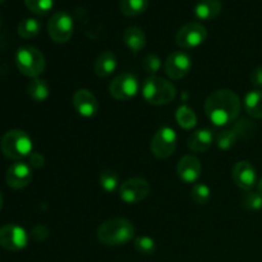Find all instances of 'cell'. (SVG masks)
<instances>
[{
	"instance_id": "6da1fadb",
	"label": "cell",
	"mask_w": 262,
	"mask_h": 262,
	"mask_svg": "<svg viewBox=\"0 0 262 262\" xmlns=\"http://www.w3.org/2000/svg\"><path fill=\"white\" fill-rule=\"evenodd\" d=\"M242 104L237 94L228 89H220L211 92L205 101L207 118L216 127H224L234 122L241 114Z\"/></svg>"
},
{
	"instance_id": "7a4b0ae2",
	"label": "cell",
	"mask_w": 262,
	"mask_h": 262,
	"mask_svg": "<svg viewBox=\"0 0 262 262\" xmlns=\"http://www.w3.org/2000/svg\"><path fill=\"white\" fill-rule=\"evenodd\" d=\"M136 228L125 217H113L102 223L97 229V239L105 246L118 247L129 243L135 238Z\"/></svg>"
},
{
	"instance_id": "3957f363",
	"label": "cell",
	"mask_w": 262,
	"mask_h": 262,
	"mask_svg": "<svg viewBox=\"0 0 262 262\" xmlns=\"http://www.w3.org/2000/svg\"><path fill=\"white\" fill-rule=\"evenodd\" d=\"M176 87L168 79L159 76H150L142 84V96L148 104L166 105L176 99Z\"/></svg>"
},
{
	"instance_id": "277c9868",
	"label": "cell",
	"mask_w": 262,
	"mask_h": 262,
	"mask_svg": "<svg viewBox=\"0 0 262 262\" xmlns=\"http://www.w3.org/2000/svg\"><path fill=\"white\" fill-rule=\"evenodd\" d=\"M2 152L12 160H22L32 154V140L22 129H10L2 137Z\"/></svg>"
},
{
	"instance_id": "5b68a950",
	"label": "cell",
	"mask_w": 262,
	"mask_h": 262,
	"mask_svg": "<svg viewBox=\"0 0 262 262\" xmlns=\"http://www.w3.org/2000/svg\"><path fill=\"white\" fill-rule=\"evenodd\" d=\"M15 64L26 77L37 78L45 71L46 61L43 54L35 46H20L15 54Z\"/></svg>"
},
{
	"instance_id": "8992f818",
	"label": "cell",
	"mask_w": 262,
	"mask_h": 262,
	"mask_svg": "<svg viewBox=\"0 0 262 262\" xmlns=\"http://www.w3.org/2000/svg\"><path fill=\"white\" fill-rule=\"evenodd\" d=\"M178 136L171 127H161L151 140V152L158 159H168L174 154Z\"/></svg>"
},
{
	"instance_id": "52a82bcc",
	"label": "cell",
	"mask_w": 262,
	"mask_h": 262,
	"mask_svg": "<svg viewBox=\"0 0 262 262\" xmlns=\"http://www.w3.org/2000/svg\"><path fill=\"white\" fill-rule=\"evenodd\" d=\"M73 18L67 12H56L48 22V33L51 40L58 43H66L73 35Z\"/></svg>"
},
{
	"instance_id": "ba28073f",
	"label": "cell",
	"mask_w": 262,
	"mask_h": 262,
	"mask_svg": "<svg viewBox=\"0 0 262 262\" xmlns=\"http://www.w3.org/2000/svg\"><path fill=\"white\" fill-rule=\"evenodd\" d=\"M140 91V81L132 73H122L109 84V92L115 100L127 101L133 99Z\"/></svg>"
},
{
	"instance_id": "9c48e42d",
	"label": "cell",
	"mask_w": 262,
	"mask_h": 262,
	"mask_svg": "<svg viewBox=\"0 0 262 262\" xmlns=\"http://www.w3.org/2000/svg\"><path fill=\"white\" fill-rule=\"evenodd\" d=\"M207 30L199 22H189L182 26L176 35V42L182 49H194L205 42Z\"/></svg>"
},
{
	"instance_id": "30bf717a",
	"label": "cell",
	"mask_w": 262,
	"mask_h": 262,
	"mask_svg": "<svg viewBox=\"0 0 262 262\" xmlns=\"http://www.w3.org/2000/svg\"><path fill=\"white\" fill-rule=\"evenodd\" d=\"M151 186L145 178H129L119 187V197L128 205H135L143 201L148 196Z\"/></svg>"
},
{
	"instance_id": "8fae6325",
	"label": "cell",
	"mask_w": 262,
	"mask_h": 262,
	"mask_svg": "<svg viewBox=\"0 0 262 262\" xmlns=\"http://www.w3.org/2000/svg\"><path fill=\"white\" fill-rule=\"evenodd\" d=\"M28 234L23 228L15 224H7L0 228V246L12 252L22 251L27 247Z\"/></svg>"
},
{
	"instance_id": "7c38bea8",
	"label": "cell",
	"mask_w": 262,
	"mask_h": 262,
	"mask_svg": "<svg viewBox=\"0 0 262 262\" xmlns=\"http://www.w3.org/2000/svg\"><path fill=\"white\" fill-rule=\"evenodd\" d=\"M192 68V59L184 51H176L170 54L164 64L165 73L171 79H182L189 73Z\"/></svg>"
},
{
	"instance_id": "4fadbf2b",
	"label": "cell",
	"mask_w": 262,
	"mask_h": 262,
	"mask_svg": "<svg viewBox=\"0 0 262 262\" xmlns=\"http://www.w3.org/2000/svg\"><path fill=\"white\" fill-rule=\"evenodd\" d=\"M32 181V169L27 163L17 161L8 168L5 182L13 189H22Z\"/></svg>"
},
{
	"instance_id": "5bb4252c",
	"label": "cell",
	"mask_w": 262,
	"mask_h": 262,
	"mask_svg": "<svg viewBox=\"0 0 262 262\" xmlns=\"http://www.w3.org/2000/svg\"><path fill=\"white\" fill-rule=\"evenodd\" d=\"M233 181L243 191H251L257 183V173L250 161L241 160L233 166Z\"/></svg>"
},
{
	"instance_id": "9a60e30c",
	"label": "cell",
	"mask_w": 262,
	"mask_h": 262,
	"mask_svg": "<svg viewBox=\"0 0 262 262\" xmlns=\"http://www.w3.org/2000/svg\"><path fill=\"white\" fill-rule=\"evenodd\" d=\"M73 105L76 112L83 118H92L99 112V101L90 90L79 89L73 95Z\"/></svg>"
},
{
	"instance_id": "2e32d148",
	"label": "cell",
	"mask_w": 262,
	"mask_h": 262,
	"mask_svg": "<svg viewBox=\"0 0 262 262\" xmlns=\"http://www.w3.org/2000/svg\"><path fill=\"white\" fill-rule=\"evenodd\" d=\"M202 166L199 159L193 155H186L179 160L177 173L184 183H196L201 177Z\"/></svg>"
},
{
	"instance_id": "e0dca14e",
	"label": "cell",
	"mask_w": 262,
	"mask_h": 262,
	"mask_svg": "<svg viewBox=\"0 0 262 262\" xmlns=\"http://www.w3.org/2000/svg\"><path fill=\"white\" fill-rule=\"evenodd\" d=\"M212 142H214V133H212V130L204 128V129L194 130L188 137L187 145H188L189 150L193 151V152L204 154L209 150Z\"/></svg>"
},
{
	"instance_id": "ac0fdd59",
	"label": "cell",
	"mask_w": 262,
	"mask_h": 262,
	"mask_svg": "<svg viewBox=\"0 0 262 262\" xmlns=\"http://www.w3.org/2000/svg\"><path fill=\"white\" fill-rule=\"evenodd\" d=\"M222 12L219 0H200L193 7V14L201 20H212Z\"/></svg>"
},
{
	"instance_id": "d6986e66",
	"label": "cell",
	"mask_w": 262,
	"mask_h": 262,
	"mask_svg": "<svg viewBox=\"0 0 262 262\" xmlns=\"http://www.w3.org/2000/svg\"><path fill=\"white\" fill-rule=\"evenodd\" d=\"M123 41L127 45V48L132 51L133 54H138L146 46V35L142 28L137 26H130L124 31L123 35Z\"/></svg>"
},
{
	"instance_id": "ffe728a7",
	"label": "cell",
	"mask_w": 262,
	"mask_h": 262,
	"mask_svg": "<svg viewBox=\"0 0 262 262\" xmlns=\"http://www.w3.org/2000/svg\"><path fill=\"white\" fill-rule=\"evenodd\" d=\"M118 67V59L114 53L112 51H104L97 56L96 61H95V73L101 78L109 77L115 72Z\"/></svg>"
},
{
	"instance_id": "44dd1931",
	"label": "cell",
	"mask_w": 262,
	"mask_h": 262,
	"mask_svg": "<svg viewBox=\"0 0 262 262\" xmlns=\"http://www.w3.org/2000/svg\"><path fill=\"white\" fill-rule=\"evenodd\" d=\"M245 109L250 117L262 119V90H253L246 95Z\"/></svg>"
},
{
	"instance_id": "7402d4cb",
	"label": "cell",
	"mask_w": 262,
	"mask_h": 262,
	"mask_svg": "<svg viewBox=\"0 0 262 262\" xmlns=\"http://www.w3.org/2000/svg\"><path fill=\"white\" fill-rule=\"evenodd\" d=\"M28 95L36 102H43L50 95V89L45 79L33 78L28 84Z\"/></svg>"
},
{
	"instance_id": "603a6c76",
	"label": "cell",
	"mask_w": 262,
	"mask_h": 262,
	"mask_svg": "<svg viewBox=\"0 0 262 262\" xmlns=\"http://www.w3.org/2000/svg\"><path fill=\"white\" fill-rule=\"evenodd\" d=\"M148 7V0H120V12L125 17H138Z\"/></svg>"
},
{
	"instance_id": "cb8c5ba5",
	"label": "cell",
	"mask_w": 262,
	"mask_h": 262,
	"mask_svg": "<svg viewBox=\"0 0 262 262\" xmlns=\"http://www.w3.org/2000/svg\"><path fill=\"white\" fill-rule=\"evenodd\" d=\"M176 119L179 127L183 129H192L197 124V115L193 110L187 105H182L177 109Z\"/></svg>"
},
{
	"instance_id": "d4e9b609",
	"label": "cell",
	"mask_w": 262,
	"mask_h": 262,
	"mask_svg": "<svg viewBox=\"0 0 262 262\" xmlns=\"http://www.w3.org/2000/svg\"><path fill=\"white\" fill-rule=\"evenodd\" d=\"M41 23L36 18H25L19 22L17 28L18 35L22 38H33L40 33Z\"/></svg>"
},
{
	"instance_id": "484cf974",
	"label": "cell",
	"mask_w": 262,
	"mask_h": 262,
	"mask_svg": "<svg viewBox=\"0 0 262 262\" xmlns=\"http://www.w3.org/2000/svg\"><path fill=\"white\" fill-rule=\"evenodd\" d=\"M100 187L104 189L107 193H113L119 187V176L117 171L112 170V169H105L101 171L99 177Z\"/></svg>"
},
{
	"instance_id": "4316f807",
	"label": "cell",
	"mask_w": 262,
	"mask_h": 262,
	"mask_svg": "<svg viewBox=\"0 0 262 262\" xmlns=\"http://www.w3.org/2000/svg\"><path fill=\"white\" fill-rule=\"evenodd\" d=\"M243 209L247 211H260L262 210V196L257 191H245V193L241 197Z\"/></svg>"
},
{
	"instance_id": "83f0119b",
	"label": "cell",
	"mask_w": 262,
	"mask_h": 262,
	"mask_svg": "<svg viewBox=\"0 0 262 262\" xmlns=\"http://www.w3.org/2000/svg\"><path fill=\"white\" fill-rule=\"evenodd\" d=\"M135 248L143 256H152L156 252V242L148 235H140L135 239Z\"/></svg>"
},
{
	"instance_id": "f1b7e54d",
	"label": "cell",
	"mask_w": 262,
	"mask_h": 262,
	"mask_svg": "<svg viewBox=\"0 0 262 262\" xmlns=\"http://www.w3.org/2000/svg\"><path fill=\"white\" fill-rule=\"evenodd\" d=\"M192 200L197 205H206L211 200V189L205 183H196L191 191Z\"/></svg>"
},
{
	"instance_id": "f546056e",
	"label": "cell",
	"mask_w": 262,
	"mask_h": 262,
	"mask_svg": "<svg viewBox=\"0 0 262 262\" xmlns=\"http://www.w3.org/2000/svg\"><path fill=\"white\" fill-rule=\"evenodd\" d=\"M28 10L37 15H46L54 7V0H25Z\"/></svg>"
},
{
	"instance_id": "4dcf8cb0",
	"label": "cell",
	"mask_w": 262,
	"mask_h": 262,
	"mask_svg": "<svg viewBox=\"0 0 262 262\" xmlns=\"http://www.w3.org/2000/svg\"><path fill=\"white\" fill-rule=\"evenodd\" d=\"M238 135L234 129L232 130H222L216 137V143L222 150H229L237 142Z\"/></svg>"
},
{
	"instance_id": "1f68e13d",
	"label": "cell",
	"mask_w": 262,
	"mask_h": 262,
	"mask_svg": "<svg viewBox=\"0 0 262 262\" xmlns=\"http://www.w3.org/2000/svg\"><path fill=\"white\" fill-rule=\"evenodd\" d=\"M143 69H145L147 73H150L151 76H155L161 68V60L158 55L155 54H148L147 56H145L143 59Z\"/></svg>"
},
{
	"instance_id": "d6a6232c",
	"label": "cell",
	"mask_w": 262,
	"mask_h": 262,
	"mask_svg": "<svg viewBox=\"0 0 262 262\" xmlns=\"http://www.w3.org/2000/svg\"><path fill=\"white\" fill-rule=\"evenodd\" d=\"M251 82L257 89H262V67H256L251 72Z\"/></svg>"
},
{
	"instance_id": "836d02e7",
	"label": "cell",
	"mask_w": 262,
	"mask_h": 262,
	"mask_svg": "<svg viewBox=\"0 0 262 262\" xmlns=\"http://www.w3.org/2000/svg\"><path fill=\"white\" fill-rule=\"evenodd\" d=\"M28 158H30V165L33 168H41L45 164V158L40 152H32Z\"/></svg>"
},
{
	"instance_id": "e575fe53",
	"label": "cell",
	"mask_w": 262,
	"mask_h": 262,
	"mask_svg": "<svg viewBox=\"0 0 262 262\" xmlns=\"http://www.w3.org/2000/svg\"><path fill=\"white\" fill-rule=\"evenodd\" d=\"M257 192L262 196V178L260 179V182L257 183Z\"/></svg>"
},
{
	"instance_id": "d590c367",
	"label": "cell",
	"mask_w": 262,
	"mask_h": 262,
	"mask_svg": "<svg viewBox=\"0 0 262 262\" xmlns=\"http://www.w3.org/2000/svg\"><path fill=\"white\" fill-rule=\"evenodd\" d=\"M3 204H4V200H3V196H2V192H0V210L3 209Z\"/></svg>"
},
{
	"instance_id": "8d00e7d4",
	"label": "cell",
	"mask_w": 262,
	"mask_h": 262,
	"mask_svg": "<svg viewBox=\"0 0 262 262\" xmlns=\"http://www.w3.org/2000/svg\"><path fill=\"white\" fill-rule=\"evenodd\" d=\"M3 2H5V0H0V4H2V3H3Z\"/></svg>"
},
{
	"instance_id": "74e56055",
	"label": "cell",
	"mask_w": 262,
	"mask_h": 262,
	"mask_svg": "<svg viewBox=\"0 0 262 262\" xmlns=\"http://www.w3.org/2000/svg\"><path fill=\"white\" fill-rule=\"evenodd\" d=\"M0 27H2V19H0Z\"/></svg>"
}]
</instances>
